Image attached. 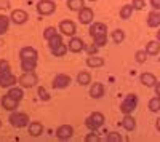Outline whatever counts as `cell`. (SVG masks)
Returning a JSON list of instances; mask_svg holds the SVG:
<instances>
[{"label":"cell","mask_w":160,"mask_h":142,"mask_svg":"<svg viewBox=\"0 0 160 142\" xmlns=\"http://www.w3.org/2000/svg\"><path fill=\"white\" fill-rule=\"evenodd\" d=\"M19 62L24 72H34L38 64V51L34 46H22L19 51Z\"/></svg>","instance_id":"1"},{"label":"cell","mask_w":160,"mask_h":142,"mask_svg":"<svg viewBox=\"0 0 160 142\" xmlns=\"http://www.w3.org/2000/svg\"><path fill=\"white\" fill-rule=\"evenodd\" d=\"M88 32H90V37L93 38V43L98 48L108 45V26L104 22H91Z\"/></svg>","instance_id":"2"},{"label":"cell","mask_w":160,"mask_h":142,"mask_svg":"<svg viewBox=\"0 0 160 142\" xmlns=\"http://www.w3.org/2000/svg\"><path fill=\"white\" fill-rule=\"evenodd\" d=\"M10 125L13 128H16V130H21V128H26L29 125L31 118H29V115L28 113H24V112H16V110H13L11 115H10V118H8Z\"/></svg>","instance_id":"3"},{"label":"cell","mask_w":160,"mask_h":142,"mask_svg":"<svg viewBox=\"0 0 160 142\" xmlns=\"http://www.w3.org/2000/svg\"><path fill=\"white\" fill-rule=\"evenodd\" d=\"M104 121H106V117H104L101 112H93V113H90L88 117H87L85 126L88 128L90 131H98L99 128L104 125Z\"/></svg>","instance_id":"4"},{"label":"cell","mask_w":160,"mask_h":142,"mask_svg":"<svg viewBox=\"0 0 160 142\" xmlns=\"http://www.w3.org/2000/svg\"><path fill=\"white\" fill-rule=\"evenodd\" d=\"M136 107H138V96H136V94H133V93L127 94L125 99L120 102V112H122L123 115H127V113H133V112L136 110Z\"/></svg>","instance_id":"5"},{"label":"cell","mask_w":160,"mask_h":142,"mask_svg":"<svg viewBox=\"0 0 160 142\" xmlns=\"http://www.w3.org/2000/svg\"><path fill=\"white\" fill-rule=\"evenodd\" d=\"M35 8L38 11V15L50 16V15H53V13L56 11V3L53 2V0H38Z\"/></svg>","instance_id":"6"},{"label":"cell","mask_w":160,"mask_h":142,"mask_svg":"<svg viewBox=\"0 0 160 142\" xmlns=\"http://www.w3.org/2000/svg\"><path fill=\"white\" fill-rule=\"evenodd\" d=\"M18 83L21 88H32L38 83V77L35 75V72H22V75H19Z\"/></svg>","instance_id":"7"},{"label":"cell","mask_w":160,"mask_h":142,"mask_svg":"<svg viewBox=\"0 0 160 142\" xmlns=\"http://www.w3.org/2000/svg\"><path fill=\"white\" fill-rule=\"evenodd\" d=\"M15 85H18V77L11 70L0 72V88H11Z\"/></svg>","instance_id":"8"},{"label":"cell","mask_w":160,"mask_h":142,"mask_svg":"<svg viewBox=\"0 0 160 142\" xmlns=\"http://www.w3.org/2000/svg\"><path fill=\"white\" fill-rule=\"evenodd\" d=\"M72 78L68 75V73H58L55 78H53L51 82V86L55 88V89H64V88H68L71 85Z\"/></svg>","instance_id":"9"},{"label":"cell","mask_w":160,"mask_h":142,"mask_svg":"<svg viewBox=\"0 0 160 142\" xmlns=\"http://www.w3.org/2000/svg\"><path fill=\"white\" fill-rule=\"evenodd\" d=\"M59 32H61L62 35L72 37V35H75V32H77V26H75V22L71 21V19H62V21L59 22Z\"/></svg>","instance_id":"10"},{"label":"cell","mask_w":160,"mask_h":142,"mask_svg":"<svg viewBox=\"0 0 160 142\" xmlns=\"http://www.w3.org/2000/svg\"><path fill=\"white\" fill-rule=\"evenodd\" d=\"M0 106H2V109L7 110V112H13V110L18 109L19 101H16L15 97H11V96L5 94V96H2V99H0Z\"/></svg>","instance_id":"11"},{"label":"cell","mask_w":160,"mask_h":142,"mask_svg":"<svg viewBox=\"0 0 160 142\" xmlns=\"http://www.w3.org/2000/svg\"><path fill=\"white\" fill-rule=\"evenodd\" d=\"M28 19H29L28 11H24V10H21V8L13 10V11H11V15H10V21H11V22H15V24H18V26L24 24Z\"/></svg>","instance_id":"12"},{"label":"cell","mask_w":160,"mask_h":142,"mask_svg":"<svg viewBox=\"0 0 160 142\" xmlns=\"http://www.w3.org/2000/svg\"><path fill=\"white\" fill-rule=\"evenodd\" d=\"M85 45H87V43L82 40V38L72 35L71 40H69V43H68V51H71V53H80V51H83Z\"/></svg>","instance_id":"13"},{"label":"cell","mask_w":160,"mask_h":142,"mask_svg":"<svg viewBox=\"0 0 160 142\" xmlns=\"http://www.w3.org/2000/svg\"><path fill=\"white\" fill-rule=\"evenodd\" d=\"M95 19V11L88 7H83L78 10V21L82 24H91Z\"/></svg>","instance_id":"14"},{"label":"cell","mask_w":160,"mask_h":142,"mask_svg":"<svg viewBox=\"0 0 160 142\" xmlns=\"http://www.w3.org/2000/svg\"><path fill=\"white\" fill-rule=\"evenodd\" d=\"M74 136V128L71 125H61L56 130V137L59 140H68Z\"/></svg>","instance_id":"15"},{"label":"cell","mask_w":160,"mask_h":142,"mask_svg":"<svg viewBox=\"0 0 160 142\" xmlns=\"http://www.w3.org/2000/svg\"><path fill=\"white\" fill-rule=\"evenodd\" d=\"M26 128L29 131V136H32V137H38L43 134V125L40 121H29V125Z\"/></svg>","instance_id":"16"},{"label":"cell","mask_w":160,"mask_h":142,"mask_svg":"<svg viewBox=\"0 0 160 142\" xmlns=\"http://www.w3.org/2000/svg\"><path fill=\"white\" fill-rule=\"evenodd\" d=\"M90 96H91L93 99H101V97L104 96V85L99 83V82L93 83V85L90 86Z\"/></svg>","instance_id":"17"},{"label":"cell","mask_w":160,"mask_h":142,"mask_svg":"<svg viewBox=\"0 0 160 142\" xmlns=\"http://www.w3.org/2000/svg\"><path fill=\"white\" fill-rule=\"evenodd\" d=\"M87 66L91 69H96V67H102L104 66V58L98 56V54H88L87 58Z\"/></svg>","instance_id":"18"},{"label":"cell","mask_w":160,"mask_h":142,"mask_svg":"<svg viewBox=\"0 0 160 142\" xmlns=\"http://www.w3.org/2000/svg\"><path fill=\"white\" fill-rule=\"evenodd\" d=\"M122 126L125 131H135L136 130V120L135 117H131V113H127L122 118Z\"/></svg>","instance_id":"19"},{"label":"cell","mask_w":160,"mask_h":142,"mask_svg":"<svg viewBox=\"0 0 160 142\" xmlns=\"http://www.w3.org/2000/svg\"><path fill=\"white\" fill-rule=\"evenodd\" d=\"M139 82H141L144 86L152 88V86L155 85V82H157V77H155L154 73H151V72H144V73H141V77H139Z\"/></svg>","instance_id":"20"},{"label":"cell","mask_w":160,"mask_h":142,"mask_svg":"<svg viewBox=\"0 0 160 142\" xmlns=\"http://www.w3.org/2000/svg\"><path fill=\"white\" fill-rule=\"evenodd\" d=\"M148 26L152 29H157L158 26H160V13L152 10L149 15H148Z\"/></svg>","instance_id":"21"},{"label":"cell","mask_w":160,"mask_h":142,"mask_svg":"<svg viewBox=\"0 0 160 142\" xmlns=\"http://www.w3.org/2000/svg\"><path fill=\"white\" fill-rule=\"evenodd\" d=\"M7 94L8 96H11V97H15L16 101H22V97H24V88H21V86H11V88H8V91H7Z\"/></svg>","instance_id":"22"},{"label":"cell","mask_w":160,"mask_h":142,"mask_svg":"<svg viewBox=\"0 0 160 142\" xmlns=\"http://www.w3.org/2000/svg\"><path fill=\"white\" fill-rule=\"evenodd\" d=\"M144 51L148 53V56H157L158 51H160V43H158V40H151Z\"/></svg>","instance_id":"23"},{"label":"cell","mask_w":160,"mask_h":142,"mask_svg":"<svg viewBox=\"0 0 160 142\" xmlns=\"http://www.w3.org/2000/svg\"><path fill=\"white\" fill-rule=\"evenodd\" d=\"M90 82H91V75H90V72L82 70V72H78V73H77V83H78L80 86H87V85H90Z\"/></svg>","instance_id":"24"},{"label":"cell","mask_w":160,"mask_h":142,"mask_svg":"<svg viewBox=\"0 0 160 142\" xmlns=\"http://www.w3.org/2000/svg\"><path fill=\"white\" fill-rule=\"evenodd\" d=\"M133 7H131V3H127V5H123L122 8H120V19H123V21H127V19H130V16L133 15Z\"/></svg>","instance_id":"25"},{"label":"cell","mask_w":160,"mask_h":142,"mask_svg":"<svg viewBox=\"0 0 160 142\" xmlns=\"http://www.w3.org/2000/svg\"><path fill=\"white\" fill-rule=\"evenodd\" d=\"M50 51H51V54L55 56V58H62L66 53H68V45L62 42L61 45H58L56 48H53V50H50Z\"/></svg>","instance_id":"26"},{"label":"cell","mask_w":160,"mask_h":142,"mask_svg":"<svg viewBox=\"0 0 160 142\" xmlns=\"http://www.w3.org/2000/svg\"><path fill=\"white\" fill-rule=\"evenodd\" d=\"M10 27V16L7 15H0V35H3L8 32Z\"/></svg>","instance_id":"27"},{"label":"cell","mask_w":160,"mask_h":142,"mask_svg":"<svg viewBox=\"0 0 160 142\" xmlns=\"http://www.w3.org/2000/svg\"><path fill=\"white\" fill-rule=\"evenodd\" d=\"M111 37H112V42H114V43L120 45V43L125 40V32H123L122 29H115V31H112Z\"/></svg>","instance_id":"28"},{"label":"cell","mask_w":160,"mask_h":142,"mask_svg":"<svg viewBox=\"0 0 160 142\" xmlns=\"http://www.w3.org/2000/svg\"><path fill=\"white\" fill-rule=\"evenodd\" d=\"M47 42H48L50 50H53V48H56L58 45H61V43H62V35H61V34H55L53 37H50Z\"/></svg>","instance_id":"29"},{"label":"cell","mask_w":160,"mask_h":142,"mask_svg":"<svg viewBox=\"0 0 160 142\" xmlns=\"http://www.w3.org/2000/svg\"><path fill=\"white\" fill-rule=\"evenodd\" d=\"M83 0H68V8L71 11H78L80 8H83Z\"/></svg>","instance_id":"30"},{"label":"cell","mask_w":160,"mask_h":142,"mask_svg":"<svg viewBox=\"0 0 160 142\" xmlns=\"http://www.w3.org/2000/svg\"><path fill=\"white\" fill-rule=\"evenodd\" d=\"M149 110L157 113L160 110V96H154L151 101H149Z\"/></svg>","instance_id":"31"},{"label":"cell","mask_w":160,"mask_h":142,"mask_svg":"<svg viewBox=\"0 0 160 142\" xmlns=\"http://www.w3.org/2000/svg\"><path fill=\"white\" fill-rule=\"evenodd\" d=\"M106 140H108V142H122L123 137H122V134L117 133V131H111V133H108V136H106Z\"/></svg>","instance_id":"32"},{"label":"cell","mask_w":160,"mask_h":142,"mask_svg":"<svg viewBox=\"0 0 160 142\" xmlns=\"http://www.w3.org/2000/svg\"><path fill=\"white\" fill-rule=\"evenodd\" d=\"M135 59H136V62L142 64V62H146V59H148V53H146L144 50H139V51H136Z\"/></svg>","instance_id":"33"},{"label":"cell","mask_w":160,"mask_h":142,"mask_svg":"<svg viewBox=\"0 0 160 142\" xmlns=\"http://www.w3.org/2000/svg\"><path fill=\"white\" fill-rule=\"evenodd\" d=\"M55 34H58L56 27H53V26H50V27H47V29L43 31V38H45V40H48V38H50V37H53Z\"/></svg>","instance_id":"34"},{"label":"cell","mask_w":160,"mask_h":142,"mask_svg":"<svg viewBox=\"0 0 160 142\" xmlns=\"http://www.w3.org/2000/svg\"><path fill=\"white\" fill-rule=\"evenodd\" d=\"M131 7H133V10H142L146 7V0H133Z\"/></svg>","instance_id":"35"},{"label":"cell","mask_w":160,"mask_h":142,"mask_svg":"<svg viewBox=\"0 0 160 142\" xmlns=\"http://www.w3.org/2000/svg\"><path fill=\"white\" fill-rule=\"evenodd\" d=\"M85 140L87 142H98L99 140V136L96 134V131H90V134L85 136Z\"/></svg>","instance_id":"36"},{"label":"cell","mask_w":160,"mask_h":142,"mask_svg":"<svg viewBox=\"0 0 160 142\" xmlns=\"http://www.w3.org/2000/svg\"><path fill=\"white\" fill-rule=\"evenodd\" d=\"M38 96H40V99H42V101H48L50 99V94H48V91H47L43 86L38 88Z\"/></svg>","instance_id":"37"},{"label":"cell","mask_w":160,"mask_h":142,"mask_svg":"<svg viewBox=\"0 0 160 142\" xmlns=\"http://www.w3.org/2000/svg\"><path fill=\"white\" fill-rule=\"evenodd\" d=\"M83 50H87V53H88V54H98V50H99V48H98L95 43H93L91 46H87V45H85Z\"/></svg>","instance_id":"38"},{"label":"cell","mask_w":160,"mask_h":142,"mask_svg":"<svg viewBox=\"0 0 160 142\" xmlns=\"http://www.w3.org/2000/svg\"><path fill=\"white\" fill-rule=\"evenodd\" d=\"M3 70H10V64L7 62V59H0V72Z\"/></svg>","instance_id":"39"},{"label":"cell","mask_w":160,"mask_h":142,"mask_svg":"<svg viewBox=\"0 0 160 142\" xmlns=\"http://www.w3.org/2000/svg\"><path fill=\"white\" fill-rule=\"evenodd\" d=\"M10 8V0H0V10H8Z\"/></svg>","instance_id":"40"},{"label":"cell","mask_w":160,"mask_h":142,"mask_svg":"<svg viewBox=\"0 0 160 142\" xmlns=\"http://www.w3.org/2000/svg\"><path fill=\"white\" fill-rule=\"evenodd\" d=\"M151 7H152V10L158 11L160 10V0H151Z\"/></svg>","instance_id":"41"},{"label":"cell","mask_w":160,"mask_h":142,"mask_svg":"<svg viewBox=\"0 0 160 142\" xmlns=\"http://www.w3.org/2000/svg\"><path fill=\"white\" fill-rule=\"evenodd\" d=\"M152 88L155 89V96H160V83H158V80L155 82V85H154Z\"/></svg>","instance_id":"42"},{"label":"cell","mask_w":160,"mask_h":142,"mask_svg":"<svg viewBox=\"0 0 160 142\" xmlns=\"http://www.w3.org/2000/svg\"><path fill=\"white\" fill-rule=\"evenodd\" d=\"M0 128H2V120H0Z\"/></svg>","instance_id":"43"},{"label":"cell","mask_w":160,"mask_h":142,"mask_svg":"<svg viewBox=\"0 0 160 142\" xmlns=\"http://www.w3.org/2000/svg\"><path fill=\"white\" fill-rule=\"evenodd\" d=\"M90 2H96V0H90Z\"/></svg>","instance_id":"44"}]
</instances>
